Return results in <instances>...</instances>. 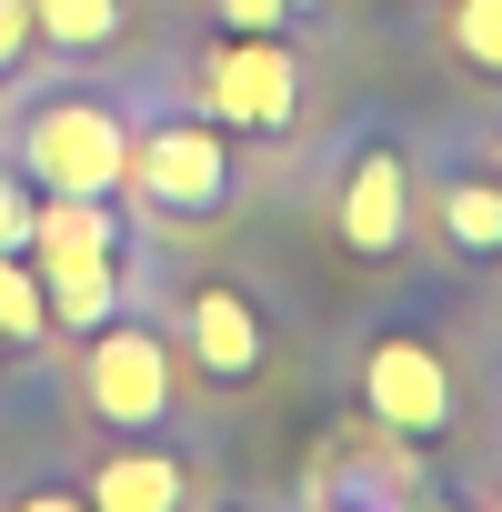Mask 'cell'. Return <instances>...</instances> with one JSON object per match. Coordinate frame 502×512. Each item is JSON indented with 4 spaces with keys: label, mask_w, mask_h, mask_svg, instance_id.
Listing matches in <instances>:
<instances>
[{
    "label": "cell",
    "mask_w": 502,
    "mask_h": 512,
    "mask_svg": "<svg viewBox=\"0 0 502 512\" xmlns=\"http://www.w3.org/2000/svg\"><path fill=\"white\" fill-rule=\"evenodd\" d=\"M121 211L111 191H41L31 211V272L51 302V332H101L121 312Z\"/></svg>",
    "instance_id": "obj_1"
},
{
    "label": "cell",
    "mask_w": 502,
    "mask_h": 512,
    "mask_svg": "<svg viewBox=\"0 0 502 512\" xmlns=\"http://www.w3.org/2000/svg\"><path fill=\"white\" fill-rule=\"evenodd\" d=\"M21 171L41 191H121L131 171V111L101 91H51L21 121Z\"/></svg>",
    "instance_id": "obj_2"
},
{
    "label": "cell",
    "mask_w": 502,
    "mask_h": 512,
    "mask_svg": "<svg viewBox=\"0 0 502 512\" xmlns=\"http://www.w3.org/2000/svg\"><path fill=\"white\" fill-rule=\"evenodd\" d=\"M201 111L221 131H292L302 121V61L282 51V31H221L201 51Z\"/></svg>",
    "instance_id": "obj_3"
},
{
    "label": "cell",
    "mask_w": 502,
    "mask_h": 512,
    "mask_svg": "<svg viewBox=\"0 0 502 512\" xmlns=\"http://www.w3.org/2000/svg\"><path fill=\"white\" fill-rule=\"evenodd\" d=\"M81 392L111 432H161L171 392H181V352L151 322H101V332H81Z\"/></svg>",
    "instance_id": "obj_4"
},
{
    "label": "cell",
    "mask_w": 502,
    "mask_h": 512,
    "mask_svg": "<svg viewBox=\"0 0 502 512\" xmlns=\"http://www.w3.org/2000/svg\"><path fill=\"white\" fill-rule=\"evenodd\" d=\"M121 191H141L161 221H211V211L231 201V151H221L211 121L171 111V121L131 131V171H121Z\"/></svg>",
    "instance_id": "obj_5"
},
{
    "label": "cell",
    "mask_w": 502,
    "mask_h": 512,
    "mask_svg": "<svg viewBox=\"0 0 502 512\" xmlns=\"http://www.w3.org/2000/svg\"><path fill=\"white\" fill-rule=\"evenodd\" d=\"M332 231H342V251H362V262H392V251L412 241V151H402L392 131H372V141L342 161V181H332Z\"/></svg>",
    "instance_id": "obj_6"
},
{
    "label": "cell",
    "mask_w": 502,
    "mask_h": 512,
    "mask_svg": "<svg viewBox=\"0 0 502 512\" xmlns=\"http://www.w3.org/2000/svg\"><path fill=\"white\" fill-rule=\"evenodd\" d=\"M362 412H372L382 432H402V442L442 432V422H452V372H442V352L412 342V332L372 342V352H362Z\"/></svg>",
    "instance_id": "obj_7"
},
{
    "label": "cell",
    "mask_w": 502,
    "mask_h": 512,
    "mask_svg": "<svg viewBox=\"0 0 502 512\" xmlns=\"http://www.w3.org/2000/svg\"><path fill=\"white\" fill-rule=\"evenodd\" d=\"M181 342H191V372L201 382H251V362H262V312H251L231 282H191Z\"/></svg>",
    "instance_id": "obj_8"
},
{
    "label": "cell",
    "mask_w": 502,
    "mask_h": 512,
    "mask_svg": "<svg viewBox=\"0 0 502 512\" xmlns=\"http://www.w3.org/2000/svg\"><path fill=\"white\" fill-rule=\"evenodd\" d=\"M81 502H101V512H171V502H191V462L161 452L151 432H131V452H111L81 482Z\"/></svg>",
    "instance_id": "obj_9"
},
{
    "label": "cell",
    "mask_w": 502,
    "mask_h": 512,
    "mask_svg": "<svg viewBox=\"0 0 502 512\" xmlns=\"http://www.w3.org/2000/svg\"><path fill=\"white\" fill-rule=\"evenodd\" d=\"M372 442H382V422H372V432H342V442L312 462L302 492H312V502H402V492H412V462H382Z\"/></svg>",
    "instance_id": "obj_10"
},
{
    "label": "cell",
    "mask_w": 502,
    "mask_h": 512,
    "mask_svg": "<svg viewBox=\"0 0 502 512\" xmlns=\"http://www.w3.org/2000/svg\"><path fill=\"white\" fill-rule=\"evenodd\" d=\"M432 221H442V241L462 251V262H492V251H502V171L432 181Z\"/></svg>",
    "instance_id": "obj_11"
},
{
    "label": "cell",
    "mask_w": 502,
    "mask_h": 512,
    "mask_svg": "<svg viewBox=\"0 0 502 512\" xmlns=\"http://www.w3.org/2000/svg\"><path fill=\"white\" fill-rule=\"evenodd\" d=\"M31 31L51 51H111L121 41V0H31Z\"/></svg>",
    "instance_id": "obj_12"
},
{
    "label": "cell",
    "mask_w": 502,
    "mask_h": 512,
    "mask_svg": "<svg viewBox=\"0 0 502 512\" xmlns=\"http://www.w3.org/2000/svg\"><path fill=\"white\" fill-rule=\"evenodd\" d=\"M0 342H51V302H41L31 251H0Z\"/></svg>",
    "instance_id": "obj_13"
},
{
    "label": "cell",
    "mask_w": 502,
    "mask_h": 512,
    "mask_svg": "<svg viewBox=\"0 0 502 512\" xmlns=\"http://www.w3.org/2000/svg\"><path fill=\"white\" fill-rule=\"evenodd\" d=\"M442 31H452V51H462L472 71L502 81V0H452V21H442Z\"/></svg>",
    "instance_id": "obj_14"
},
{
    "label": "cell",
    "mask_w": 502,
    "mask_h": 512,
    "mask_svg": "<svg viewBox=\"0 0 502 512\" xmlns=\"http://www.w3.org/2000/svg\"><path fill=\"white\" fill-rule=\"evenodd\" d=\"M31 171H0V251H31Z\"/></svg>",
    "instance_id": "obj_15"
},
{
    "label": "cell",
    "mask_w": 502,
    "mask_h": 512,
    "mask_svg": "<svg viewBox=\"0 0 502 512\" xmlns=\"http://www.w3.org/2000/svg\"><path fill=\"white\" fill-rule=\"evenodd\" d=\"M211 21H221V31H282L292 0H211Z\"/></svg>",
    "instance_id": "obj_16"
},
{
    "label": "cell",
    "mask_w": 502,
    "mask_h": 512,
    "mask_svg": "<svg viewBox=\"0 0 502 512\" xmlns=\"http://www.w3.org/2000/svg\"><path fill=\"white\" fill-rule=\"evenodd\" d=\"M31 51V0H0V71Z\"/></svg>",
    "instance_id": "obj_17"
},
{
    "label": "cell",
    "mask_w": 502,
    "mask_h": 512,
    "mask_svg": "<svg viewBox=\"0 0 502 512\" xmlns=\"http://www.w3.org/2000/svg\"><path fill=\"white\" fill-rule=\"evenodd\" d=\"M492 171H502V131H492Z\"/></svg>",
    "instance_id": "obj_18"
},
{
    "label": "cell",
    "mask_w": 502,
    "mask_h": 512,
    "mask_svg": "<svg viewBox=\"0 0 502 512\" xmlns=\"http://www.w3.org/2000/svg\"><path fill=\"white\" fill-rule=\"evenodd\" d=\"M0 352H11V342H0Z\"/></svg>",
    "instance_id": "obj_19"
}]
</instances>
